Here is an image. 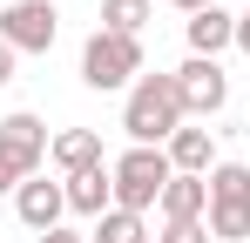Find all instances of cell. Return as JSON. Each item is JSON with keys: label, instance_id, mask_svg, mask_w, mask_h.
<instances>
[{"label": "cell", "instance_id": "1", "mask_svg": "<svg viewBox=\"0 0 250 243\" xmlns=\"http://www.w3.org/2000/svg\"><path fill=\"white\" fill-rule=\"evenodd\" d=\"M183 122H189V115H183V88H176V75H142L135 88H128L122 128H128L135 149H163Z\"/></svg>", "mask_w": 250, "mask_h": 243}, {"label": "cell", "instance_id": "2", "mask_svg": "<svg viewBox=\"0 0 250 243\" xmlns=\"http://www.w3.org/2000/svg\"><path fill=\"white\" fill-rule=\"evenodd\" d=\"M82 81L88 88H135L142 81V40H128V34H108V27H95L82 47Z\"/></svg>", "mask_w": 250, "mask_h": 243}, {"label": "cell", "instance_id": "3", "mask_svg": "<svg viewBox=\"0 0 250 243\" xmlns=\"http://www.w3.org/2000/svg\"><path fill=\"white\" fill-rule=\"evenodd\" d=\"M108 176H115V209H135V216H142V209L163 202V189H169L176 169H169V149H128Z\"/></svg>", "mask_w": 250, "mask_h": 243}, {"label": "cell", "instance_id": "4", "mask_svg": "<svg viewBox=\"0 0 250 243\" xmlns=\"http://www.w3.org/2000/svg\"><path fill=\"white\" fill-rule=\"evenodd\" d=\"M209 237L216 243H244L250 237V169L223 162L209 176Z\"/></svg>", "mask_w": 250, "mask_h": 243}, {"label": "cell", "instance_id": "5", "mask_svg": "<svg viewBox=\"0 0 250 243\" xmlns=\"http://www.w3.org/2000/svg\"><path fill=\"white\" fill-rule=\"evenodd\" d=\"M54 34H61L54 0H7V7H0V40H7L14 54H47Z\"/></svg>", "mask_w": 250, "mask_h": 243}, {"label": "cell", "instance_id": "6", "mask_svg": "<svg viewBox=\"0 0 250 243\" xmlns=\"http://www.w3.org/2000/svg\"><path fill=\"white\" fill-rule=\"evenodd\" d=\"M176 88H183V115H203V122L230 101V75H223L216 61H203V54H189V61L176 68Z\"/></svg>", "mask_w": 250, "mask_h": 243}, {"label": "cell", "instance_id": "7", "mask_svg": "<svg viewBox=\"0 0 250 243\" xmlns=\"http://www.w3.org/2000/svg\"><path fill=\"white\" fill-rule=\"evenodd\" d=\"M47 149H54V142H47V122L41 115H7L0 122V156L14 162L21 176H34V169L47 162Z\"/></svg>", "mask_w": 250, "mask_h": 243}, {"label": "cell", "instance_id": "8", "mask_svg": "<svg viewBox=\"0 0 250 243\" xmlns=\"http://www.w3.org/2000/svg\"><path fill=\"white\" fill-rule=\"evenodd\" d=\"M14 209H21V223L27 230H61V209H68V182H41V176H27L21 189H14Z\"/></svg>", "mask_w": 250, "mask_h": 243}, {"label": "cell", "instance_id": "9", "mask_svg": "<svg viewBox=\"0 0 250 243\" xmlns=\"http://www.w3.org/2000/svg\"><path fill=\"white\" fill-rule=\"evenodd\" d=\"M189 54H203V61H216L223 47H237V14L230 7H203V14H189Z\"/></svg>", "mask_w": 250, "mask_h": 243}, {"label": "cell", "instance_id": "10", "mask_svg": "<svg viewBox=\"0 0 250 243\" xmlns=\"http://www.w3.org/2000/svg\"><path fill=\"white\" fill-rule=\"evenodd\" d=\"M156 209H163V223H203L209 216V176H169Z\"/></svg>", "mask_w": 250, "mask_h": 243}, {"label": "cell", "instance_id": "11", "mask_svg": "<svg viewBox=\"0 0 250 243\" xmlns=\"http://www.w3.org/2000/svg\"><path fill=\"white\" fill-rule=\"evenodd\" d=\"M68 209H75V216H95V223L115 209V176H108V162H102V169H82V176H68Z\"/></svg>", "mask_w": 250, "mask_h": 243}, {"label": "cell", "instance_id": "12", "mask_svg": "<svg viewBox=\"0 0 250 243\" xmlns=\"http://www.w3.org/2000/svg\"><path fill=\"white\" fill-rule=\"evenodd\" d=\"M47 162H54L61 176L102 169V135H95V128H61V135H54V149H47Z\"/></svg>", "mask_w": 250, "mask_h": 243}, {"label": "cell", "instance_id": "13", "mask_svg": "<svg viewBox=\"0 0 250 243\" xmlns=\"http://www.w3.org/2000/svg\"><path fill=\"white\" fill-rule=\"evenodd\" d=\"M209 162H216L209 128H176V135H169V169H176V176H209Z\"/></svg>", "mask_w": 250, "mask_h": 243}, {"label": "cell", "instance_id": "14", "mask_svg": "<svg viewBox=\"0 0 250 243\" xmlns=\"http://www.w3.org/2000/svg\"><path fill=\"white\" fill-rule=\"evenodd\" d=\"M102 27L142 40V27H149V0H102Z\"/></svg>", "mask_w": 250, "mask_h": 243}, {"label": "cell", "instance_id": "15", "mask_svg": "<svg viewBox=\"0 0 250 243\" xmlns=\"http://www.w3.org/2000/svg\"><path fill=\"white\" fill-rule=\"evenodd\" d=\"M95 243H149V230H142L135 209H108V216L95 223Z\"/></svg>", "mask_w": 250, "mask_h": 243}, {"label": "cell", "instance_id": "16", "mask_svg": "<svg viewBox=\"0 0 250 243\" xmlns=\"http://www.w3.org/2000/svg\"><path fill=\"white\" fill-rule=\"evenodd\" d=\"M156 243H209V223H163Z\"/></svg>", "mask_w": 250, "mask_h": 243}, {"label": "cell", "instance_id": "17", "mask_svg": "<svg viewBox=\"0 0 250 243\" xmlns=\"http://www.w3.org/2000/svg\"><path fill=\"white\" fill-rule=\"evenodd\" d=\"M21 182H27V176H21V169H14V162L0 156V189H21Z\"/></svg>", "mask_w": 250, "mask_h": 243}, {"label": "cell", "instance_id": "18", "mask_svg": "<svg viewBox=\"0 0 250 243\" xmlns=\"http://www.w3.org/2000/svg\"><path fill=\"white\" fill-rule=\"evenodd\" d=\"M7 81H14V47L0 40V88H7Z\"/></svg>", "mask_w": 250, "mask_h": 243}, {"label": "cell", "instance_id": "19", "mask_svg": "<svg viewBox=\"0 0 250 243\" xmlns=\"http://www.w3.org/2000/svg\"><path fill=\"white\" fill-rule=\"evenodd\" d=\"M34 243H82L75 230H47V237H34Z\"/></svg>", "mask_w": 250, "mask_h": 243}, {"label": "cell", "instance_id": "20", "mask_svg": "<svg viewBox=\"0 0 250 243\" xmlns=\"http://www.w3.org/2000/svg\"><path fill=\"white\" fill-rule=\"evenodd\" d=\"M237 47H244V54H250V14H244V20H237Z\"/></svg>", "mask_w": 250, "mask_h": 243}, {"label": "cell", "instance_id": "21", "mask_svg": "<svg viewBox=\"0 0 250 243\" xmlns=\"http://www.w3.org/2000/svg\"><path fill=\"white\" fill-rule=\"evenodd\" d=\"M176 7H183V14H203V7H216V0H176Z\"/></svg>", "mask_w": 250, "mask_h": 243}, {"label": "cell", "instance_id": "22", "mask_svg": "<svg viewBox=\"0 0 250 243\" xmlns=\"http://www.w3.org/2000/svg\"><path fill=\"white\" fill-rule=\"evenodd\" d=\"M244 135H250V122H244Z\"/></svg>", "mask_w": 250, "mask_h": 243}]
</instances>
